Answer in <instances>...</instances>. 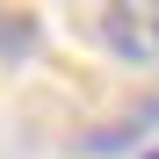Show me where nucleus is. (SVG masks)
I'll return each mask as SVG.
<instances>
[{
    "label": "nucleus",
    "mask_w": 159,
    "mask_h": 159,
    "mask_svg": "<svg viewBox=\"0 0 159 159\" xmlns=\"http://www.w3.org/2000/svg\"><path fill=\"white\" fill-rule=\"evenodd\" d=\"M101 43L130 65H159V0H109L101 7Z\"/></svg>",
    "instance_id": "1"
},
{
    "label": "nucleus",
    "mask_w": 159,
    "mask_h": 159,
    "mask_svg": "<svg viewBox=\"0 0 159 159\" xmlns=\"http://www.w3.org/2000/svg\"><path fill=\"white\" fill-rule=\"evenodd\" d=\"M36 43H43L36 15H29V7H15V0H0V65H22Z\"/></svg>",
    "instance_id": "2"
},
{
    "label": "nucleus",
    "mask_w": 159,
    "mask_h": 159,
    "mask_svg": "<svg viewBox=\"0 0 159 159\" xmlns=\"http://www.w3.org/2000/svg\"><path fill=\"white\" fill-rule=\"evenodd\" d=\"M145 159H159V145H152V152H145Z\"/></svg>",
    "instance_id": "3"
}]
</instances>
